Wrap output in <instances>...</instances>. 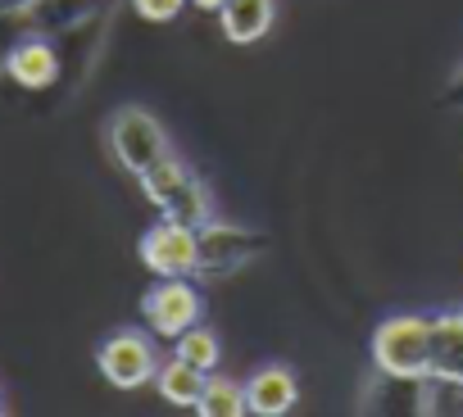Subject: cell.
Here are the masks:
<instances>
[{
  "label": "cell",
  "mask_w": 463,
  "mask_h": 417,
  "mask_svg": "<svg viewBox=\"0 0 463 417\" xmlns=\"http://www.w3.org/2000/svg\"><path fill=\"white\" fill-rule=\"evenodd\" d=\"M141 195L159 208V218L186 223V227H204L209 218H218V199L209 190V181L200 172H191V163L173 150L168 159H159L150 172L137 177Z\"/></svg>",
  "instance_id": "1"
},
{
  "label": "cell",
  "mask_w": 463,
  "mask_h": 417,
  "mask_svg": "<svg viewBox=\"0 0 463 417\" xmlns=\"http://www.w3.org/2000/svg\"><path fill=\"white\" fill-rule=\"evenodd\" d=\"M373 367L391 381L427 376L431 372V318L422 313H391L373 331Z\"/></svg>",
  "instance_id": "2"
},
{
  "label": "cell",
  "mask_w": 463,
  "mask_h": 417,
  "mask_svg": "<svg viewBox=\"0 0 463 417\" xmlns=\"http://www.w3.org/2000/svg\"><path fill=\"white\" fill-rule=\"evenodd\" d=\"M109 150H114V159H118L123 172L141 177V172H150L159 159L173 154V141H168L164 123H159L150 109H141V105H118V109L109 114Z\"/></svg>",
  "instance_id": "3"
},
{
  "label": "cell",
  "mask_w": 463,
  "mask_h": 417,
  "mask_svg": "<svg viewBox=\"0 0 463 417\" xmlns=\"http://www.w3.org/2000/svg\"><path fill=\"white\" fill-rule=\"evenodd\" d=\"M96 367L114 390H137L146 381H155L159 372V349H155V331L141 327H118L114 336L100 340L96 349Z\"/></svg>",
  "instance_id": "4"
},
{
  "label": "cell",
  "mask_w": 463,
  "mask_h": 417,
  "mask_svg": "<svg viewBox=\"0 0 463 417\" xmlns=\"http://www.w3.org/2000/svg\"><path fill=\"white\" fill-rule=\"evenodd\" d=\"M141 318L159 340H177L186 327L204 322V295L191 277H159L141 295Z\"/></svg>",
  "instance_id": "5"
},
{
  "label": "cell",
  "mask_w": 463,
  "mask_h": 417,
  "mask_svg": "<svg viewBox=\"0 0 463 417\" xmlns=\"http://www.w3.org/2000/svg\"><path fill=\"white\" fill-rule=\"evenodd\" d=\"M137 255L155 277H200V227L159 218L141 232Z\"/></svg>",
  "instance_id": "6"
},
{
  "label": "cell",
  "mask_w": 463,
  "mask_h": 417,
  "mask_svg": "<svg viewBox=\"0 0 463 417\" xmlns=\"http://www.w3.org/2000/svg\"><path fill=\"white\" fill-rule=\"evenodd\" d=\"M255 255H260L255 232H246V227H237V223L209 218V223L200 227V277H209V282L241 273Z\"/></svg>",
  "instance_id": "7"
},
{
  "label": "cell",
  "mask_w": 463,
  "mask_h": 417,
  "mask_svg": "<svg viewBox=\"0 0 463 417\" xmlns=\"http://www.w3.org/2000/svg\"><path fill=\"white\" fill-rule=\"evenodd\" d=\"M436 385H463V304L431 318V372Z\"/></svg>",
  "instance_id": "8"
},
{
  "label": "cell",
  "mask_w": 463,
  "mask_h": 417,
  "mask_svg": "<svg viewBox=\"0 0 463 417\" xmlns=\"http://www.w3.org/2000/svg\"><path fill=\"white\" fill-rule=\"evenodd\" d=\"M273 23H278V0H222L218 5V28L232 46L264 42Z\"/></svg>",
  "instance_id": "9"
},
{
  "label": "cell",
  "mask_w": 463,
  "mask_h": 417,
  "mask_svg": "<svg viewBox=\"0 0 463 417\" xmlns=\"http://www.w3.org/2000/svg\"><path fill=\"white\" fill-rule=\"evenodd\" d=\"M246 399H250V412L260 417H282L300 403V381L287 363H264L250 381H246Z\"/></svg>",
  "instance_id": "10"
},
{
  "label": "cell",
  "mask_w": 463,
  "mask_h": 417,
  "mask_svg": "<svg viewBox=\"0 0 463 417\" xmlns=\"http://www.w3.org/2000/svg\"><path fill=\"white\" fill-rule=\"evenodd\" d=\"M5 73L24 87V91H46L60 78V55L51 42L42 37H24L5 51Z\"/></svg>",
  "instance_id": "11"
},
{
  "label": "cell",
  "mask_w": 463,
  "mask_h": 417,
  "mask_svg": "<svg viewBox=\"0 0 463 417\" xmlns=\"http://www.w3.org/2000/svg\"><path fill=\"white\" fill-rule=\"evenodd\" d=\"M204 381H209V372H200V367H191L186 358H164L159 363V372H155V390L164 394V403H173V408H195L200 403V394H204Z\"/></svg>",
  "instance_id": "12"
},
{
  "label": "cell",
  "mask_w": 463,
  "mask_h": 417,
  "mask_svg": "<svg viewBox=\"0 0 463 417\" xmlns=\"http://www.w3.org/2000/svg\"><path fill=\"white\" fill-rule=\"evenodd\" d=\"M195 412H200V417H241V412H250L246 381H232V376L209 372V381H204V394H200Z\"/></svg>",
  "instance_id": "13"
},
{
  "label": "cell",
  "mask_w": 463,
  "mask_h": 417,
  "mask_svg": "<svg viewBox=\"0 0 463 417\" xmlns=\"http://www.w3.org/2000/svg\"><path fill=\"white\" fill-rule=\"evenodd\" d=\"M173 354L186 358V363L200 367V372H218V363H222V340H218L213 327L195 322V327H186V331L173 340Z\"/></svg>",
  "instance_id": "14"
},
{
  "label": "cell",
  "mask_w": 463,
  "mask_h": 417,
  "mask_svg": "<svg viewBox=\"0 0 463 417\" xmlns=\"http://www.w3.org/2000/svg\"><path fill=\"white\" fill-rule=\"evenodd\" d=\"M191 0H132V10L146 19V23H173Z\"/></svg>",
  "instance_id": "15"
},
{
  "label": "cell",
  "mask_w": 463,
  "mask_h": 417,
  "mask_svg": "<svg viewBox=\"0 0 463 417\" xmlns=\"http://www.w3.org/2000/svg\"><path fill=\"white\" fill-rule=\"evenodd\" d=\"M42 0H0V19H10V14H28V10H37Z\"/></svg>",
  "instance_id": "16"
},
{
  "label": "cell",
  "mask_w": 463,
  "mask_h": 417,
  "mask_svg": "<svg viewBox=\"0 0 463 417\" xmlns=\"http://www.w3.org/2000/svg\"><path fill=\"white\" fill-rule=\"evenodd\" d=\"M191 5H195V10H204V14H218L222 0H191Z\"/></svg>",
  "instance_id": "17"
}]
</instances>
